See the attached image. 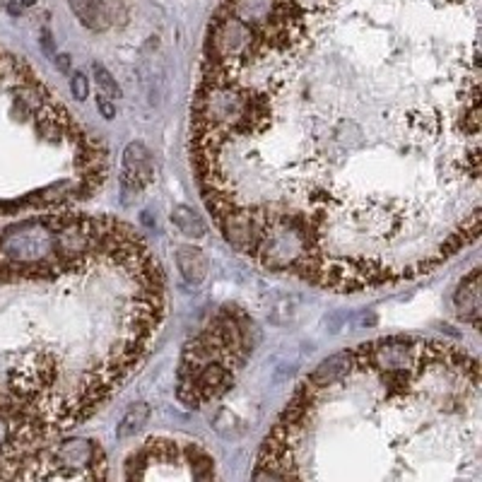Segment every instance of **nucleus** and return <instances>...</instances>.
<instances>
[{
  "instance_id": "f257e3e1",
  "label": "nucleus",
  "mask_w": 482,
  "mask_h": 482,
  "mask_svg": "<svg viewBox=\"0 0 482 482\" xmlns=\"http://www.w3.org/2000/svg\"><path fill=\"white\" fill-rule=\"evenodd\" d=\"M155 179V162L148 150V145L140 140L128 143L123 150V167H120V186L123 191H130L138 195L150 186Z\"/></svg>"
},
{
  "instance_id": "f03ea898",
  "label": "nucleus",
  "mask_w": 482,
  "mask_h": 482,
  "mask_svg": "<svg viewBox=\"0 0 482 482\" xmlns=\"http://www.w3.org/2000/svg\"><path fill=\"white\" fill-rule=\"evenodd\" d=\"M482 309V294H480V268H475L466 280L461 282L456 292V312L468 321H478Z\"/></svg>"
},
{
  "instance_id": "7ed1b4c3",
  "label": "nucleus",
  "mask_w": 482,
  "mask_h": 482,
  "mask_svg": "<svg viewBox=\"0 0 482 482\" xmlns=\"http://www.w3.org/2000/svg\"><path fill=\"white\" fill-rule=\"evenodd\" d=\"M352 362H354L352 350H342L338 354H333V357L323 359L321 364L312 371L309 384H314V386H331L335 381H340V379L347 376V371L352 369Z\"/></svg>"
},
{
  "instance_id": "20e7f679",
  "label": "nucleus",
  "mask_w": 482,
  "mask_h": 482,
  "mask_svg": "<svg viewBox=\"0 0 482 482\" xmlns=\"http://www.w3.org/2000/svg\"><path fill=\"white\" fill-rule=\"evenodd\" d=\"M176 265H179L183 280L191 282V284L205 282L207 270H210V265H207V256L198 249V246H191V244L179 246V249H176Z\"/></svg>"
},
{
  "instance_id": "39448f33",
  "label": "nucleus",
  "mask_w": 482,
  "mask_h": 482,
  "mask_svg": "<svg viewBox=\"0 0 482 482\" xmlns=\"http://www.w3.org/2000/svg\"><path fill=\"white\" fill-rule=\"evenodd\" d=\"M73 15L78 17L82 27L92 29V31H104L109 29L111 17L106 10L104 0H68Z\"/></svg>"
},
{
  "instance_id": "423d86ee",
  "label": "nucleus",
  "mask_w": 482,
  "mask_h": 482,
  "mask_svg": "<svg viewBox=\"0 0 482 482\" xmlns=\"http://www.w3.org/2000/svg\"><path fill=\"white\" fill-rule=\"evenodd\" d=\"M169 217H171V222H174L176 230L188 239H200L207 234L205 220L200 217L198 210H193V207H188V205H176L174 210H171Z\"/></svg>"
},
{
  "instance_id": "0eeeda50",
  "label": "nucleus",
  "mask_w": 482,
  "mask_h": 482,
  "mask_svg": "<svg viewBox=\"0 0 482 482\" xmlns=\"http://www.w3.org/2000/svg\"><path fill=\"white\" fill-rule=\"evenodd\" d=\"M150 417V405L148 403H135L125 410V415L120 417L118 422V436L120 439H128V436H135L143 429V424L148 422Z\"/></svg>"
},
{
  "instance_id": "6e6552de",
  "label": "nucleus",
  "mask_w": 482,
  "mask_h": 482,
  "mask_svg": "<svg viewBox=\"0 0 482 482\" xmlns=\"http://www.w3.org/2000/svg\"><path fill=\"white\" fill-rule=\"evenodd\" d=\"M92 73H94V82H97L99 94H104V97H120V87H118L116 78H113L101 63H97V61L92 63Z\"/></svg>"
},
{
  "instance_id": "1a4fd4ad",
  "label": "nucleus",
  "mask_w": 482,
  "mask_h": 482,
  "mask_svg": "<svg viewBox=\"0 0 482 482\" xmlns=\"http://www.w3.org/2000/svg\"><path fill=\"white\" fill-rule=\"evenodd\" d=\"M215 422H220V424H215V429L222 434V436H239V434H244V422L239 420L237 415H232L230 410H222L217 417H215Z\"/></svg>"
},
{
  "instance_id": "9d476101",
  "label": "nucleus",
  "mask_w": 482,
  "mask_h": 482,
  "mask_svg": "<svg viewBox=\"0 0 482 482\" xmlns=\"http://www.w3.org/2000/svg\"><path fill=\"white\" fill-rule=\"evenodd\" d=\"M71 87H73V97L78 99V101H85L87 94H90V85H87V78L82 73H75L73 75Z\"/></svg>"
},
{
  "instance_id": "9b49d317",
  "label": "nucleus",
  "mask_w": 482,
  "mask_h": 482,
  "mask_svg": "<svg viewBox=\"0 0 482 482\" xmlns=\"http://www.w3.org/2000/svg\"><path fill=\"white\" fill-rule=\"evenodd\" d=\"M97 109H99L101 116L109 118V120L116 116V109H113V104L109 101V97H104V94H99V97H97Z\"/></svg>"
},
{
  "instance_id": "f8f14e48",
  "label": "nucleus",
  "mask_w": 482,
  "mask_h": 482,
  "mask_svg": "<svg viewBox=\"0 0 482 482\" xmlns=\"http://www.w3.org/2000/svg\"><path fill=\"white\" fill-rule=\"evenodd\" d=\"M41 48H43V53H46V56H53L56 53V46H53V39H51V31L48 29L41 31Z\"/></svg>"
},
{
  "instance_id": "ddd939ff",
  "label": "nucleus",
  "mask_w": 482,
  "mask_h": 482,
  "mask_svg": "<svg viewBox=\"0 0 482 482\" xmlns=\"http://www.w3.org/2000/svg\"><path fill=\"white\" fill-rule=\"evenodd\" d=\"M58 66H61V73H68V56H61Z\"/></svg>"
},
{
  "instance_id": "4468645a",
  "label": "nucleus",
  "mask_w": 482,
  "mask_h": 482,
  "mask_svg": "<svg viewBox=\"0 0 482 482\" xmlns=\"http://www.w3.org/2000/svg\"><path fill=\"white\" fill-rule=\"evenodd\" d=\"M8 10H10V15H20V5H17V3H10Z\"/></svg>"
},
{
  "instance_id": "2eb2a0df",
  "label": "nucleus",
  "mask_w": 482,
  "mask_h": 482,
  "mask_svg": "<svg viewBox=\"0 0 482 482\" xmlns=\"http://www.w3.org/2000/svg\"><path fill=\"white\" fill-rule=\"evenodd\" d=\"M34 3H39V0H22V5H27V8H29V5H34Z\"/></svg>"
},
{
  "instance_id": "dca6fc26",
  "label": "nucleus",
  "mask_w": 482,
  "mask_h": 482,
  "mask_svg": "<svg viewBox=\"0 0 482 482\" xmlns=\"http://www.w3.org/2000/svg\"><path fill=\"white\" fill-rule=\"evenodd\" d=\"M0 5H3V0H0Z\"/></svg>"
}]
</instances>
